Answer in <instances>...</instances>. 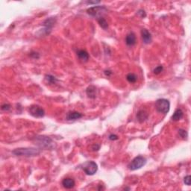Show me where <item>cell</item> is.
<instances>
[{"label": "cell", "instance_id": "26", "mask_svg": "<svg viewBox=\"0 0 191 191\" xmlns=\"http://www.w3.org/2000/svg\"><path fill=\"white\" fill-rule=\"evenodd\" d=\"M119 137L116 134H111L109 136V140H118Z\"/></svg>", "mask_w": 191, "mask_h": 191}, {"label": "cell", "instance_id": "20", "mask_svg": "<svg viewBox=\"0 0 191 191\" xmlns=\"http://www.w3.org/2000/svg\"><path fill=\"white\" fill-rule=\"evenodd\" d=\"M179 136L182 138V139H184V140L187 139L188 134H187V131L184 130V129H179Z\"/></svg>", "mask_w": 191, "mask_h": 191}, {"label": "cell", "instance_id": "24", "mask_svg": "<svg viewBox=\"0 0 191 191\" xmlns=\"http://www.w3.org/2000/svg\"><path fill=\"white\" fill-rule=\"evenodd\" d=\"M1 108H2V111H8V110H10V108H11V105H10L9 104L5 103L2 105Z\"/></svg>", "mask_w": 191, "mask_h": 191}, {"label": "cell", "instance_id": "29", "mask_svg": "<svg viewBox=\"0 0 191 191\" xmlns=\"http://www.w3.org/2000/svg\"><path fill=\"white\" fill-rule=\"evenodd\" d=\"M99 1H97V2H95V1H94V2H87V4H96V3H99Z\"/></svg>", "mask_w": 191, "mask_h": 191}, {"label": "cell", "instance_id": "1", "mask_svg": "<svg viewBox=\"0 0 191 191\" xmlns=\"http://www.w3.org/2000/svg\"><path fill=\"white\" fill-rule=\"evenodd\" d=\"M34 141H35V144H37V146H39L40 148H42V149H53L54 145H55V143L52 141V140L50 137L43 136V135L35 137L34 138Z\"/></svg>", "mask_w": 191, "mask_h": 191}, {"label": "cell", "instance_id": "5", "mask_svg": "<svg viewBox=\"0 0 191 191\" xmlns=\"http://www.w3.org/2000/svg\"><path fill=\"white\" fill-rule=\"evenodd\" d=\"M82 170L88 176H93L98 170V165L94 161H87L82 164Z\"/></svg>", "mask_w": 191, "mask_h": 191}, {"label": "cell", "instance_id": "16", "mask_svg": "<svg viewBox=\"0 0 191 191\" xmlns=\"http://www.w3.org/2000/svg\"><path fill=\"white\" fill-rule=\"evenodd\" d=\"M77 55L82 61H87L89 59V54L85 50H79L77 52Z\"/></svg>", "mask_w": 191, "mask_h": 191}, {"label": "cell", "instance_id": "15", "mask_svg": "<svg viewBox=\"0 0 191 191\" xmlns=\"http://www.w3.org/2000/svg\"><path fill=\"white\" fill-rule=\"evenodd\" d=\"M184 117V113L182 111L181 109L180 108H178V109L176 110V111L174 112L173 115L172 116L171 119L173 121H179V120H181Z\"/></svg>", "mask_w": 191, "mask_h": 191}, {"label": "cell", "instance_id": "27", "mask_svg": "<svg viewBox=\"0 0 191 191\" xmlns=\"http://www.w3.org/2000/svg\"><path fill=\"white\" fill-rule=\"evenodd\" d=\"M30 55L32 57H33L34 58H36V59H37V58H39V54L37 53V52H32V53L30 54Z\"/></svg>", "mask_w": 191, "mask_h": 191}, {"label": "cell", "instance_id": "18", "mask_svg": "<svg viewBox=\"0 0 191 191\" xmlns=\"http://www.w3.org/2000/svg\"><path fill=\"white\" fill-rule=\"evenodd\" d=\"M97 21H98V23L99 24V26H100L102 29H108V23L103 17H99V18H97Z\"/></svg>", "mask_w": 191, "mask_h": 191}, {"label": "cell", "instance_id": "6", "mask_svg": "<svg viewBox=\"0 0 191 191\" xmlns=\"http://www.w3.org/2000/svg\"><path fill=\"white\" fill-rule=\"evenodd\" d=\"M29 112L32 117L35 118H42L45 116V111L40 106L37 105H32L29 107Z\"/></svg>", "mask_w": 191, "mask_h": 191}, {"label": "cell", "instance_id": "3", "mask_svg": "<svg viewBox=\"0 0 191 191\" xmlns=\"http://www.w3.org/2000/svg\"><path fill=\"white\" fill-rule=\"evenodd\" d=\"M146 164V159L144 157L139 155L137 156L132 160L130 162V164L128 165V167L130 170L131 171H134V170H139L141 167H143V166H145V164Z\"/></svg>", "mask_w": 191, "mask_h": 191}, {"label": "cell", "instance_id": "21", "mask_svg": "<svg viewBox=\"0 0 191 191\" xmlns=\"http://www.w3.org/2000/svg\"><path fill=\"white\" fill-rule=\"evenodd\" d=\"M163 70H164V67H163V66H158L157 67H155V70H153V73L155 75H158L160 74V73H161V72L163 71Z\"/></svg>", "mask_w": 191, "mask_h": 191}, {"label": "cell", "instance_id": "8", "mask_svg": "<svg viewBox=\"0 0 191 191\" xmlns=\"http://www.w3.org/2000/svg\"><path fill=\"white\" fill-rule=\"evenodd\" d=\"M56 23V19L55 17H49L46 19L45 21L43 23V26H44V29H43V32H44L45 35H49L52 31V29L55 26Z\"/></svg>", "mask_w": 191, "mask_h": 191}, {"label": "cell", "instance_id": "28", "mask_svg": "<svg viewBox=\"0 0 191 191\" xmlns=\"http://www.w3.org/2000/svg\"><path fill=\"white\" fill-rule=\"evenodd\" d=\"M105 76H108V77H109V76H111V75H112V72H111V70H105Z\"/></svg>", "mask_w": 191, "mask_h": 191}, {"label": "cell", "instance_id": "25", "mask_svg": "<svg viewBox=\"0 0 191 191\" xmlns=\"http://www.w3.org/2000/svg\"><path fill=\"white\" fill-rule=\"evenodd\" d=\"M91 149H92L93 151H98L99 149H100V145L99 144H96V143H95V144H93L92 146V147H91Z\"/></svg>", "mask_w": 191, "mask_h": 191}, {"label": "cell", "instance_id": "14", "mask_svg": "<svg viewBox=\"0 0 191 191\" xmlns=\"http://www.w3.org/2000/svg\"><path fill=\"white\" fill-rule=\"evenodd\" d=\"M86 93L90 99H95L96 97V87L93 85H90L87 88Z\"/></svg>", "mask_w": 191, "mask_h": 191}, {"label": "cell", "instance_id": "23", "mask_svg": "<svg viewBox=\"0 0 191 191\" xmlns=\"http://www.w3.org/2000/svg\"><path fill=\"white\" fill-rule=\"evenodd\" d=\"M137 14L140 16V17H141V18H145V17H146V12H145L144 10H143V9L139 10V11H138V12H137Z\"/></svg>", "mask_w": 191, "mask_h": 191}, {"label": "cell", "instance_id": "7", "mask_svg": "<svg viewBox=\"0 0 191 191\" xmlns=\"http://www.w3.org/2000/svg\"><path fill=\"white\" fill-rule=\"evenodd\" d=\"M106 8L105 6H99V5H96V6L91 7V8H88L87 10V13L89 14L91 17H100V14H102L106 11Z\"/></svg>", "mask_w": 191, "mask_h": 191}, {"label": "cell", "instance_id": "13", "mask_svg": "<svg viewBox=\"0 0 191 191\" xmlns=\"http://www.w3.org/2000/svg\"><path fill=\"white\" fill-rule=\"evenodd\" d=\"M136 40V35L133 32H130L129 34H128L126 37V43L129 46H132L135 45Z\"/></svg>", "mask_w": 191, "mask_h": 191}, {"label": "cell", "instance_id": "10", "mask_svg": "<svg viewBox=\"0 0 191 191\" xmlns=\"http://www.w3.org/2000/svg\"><path fill=\"white\" fill-rule=\"evenodd\" d=\"M82 117H83V114H81V113L77 112V111H70L67 114L66 119L68 121H73V120H79Z\"/></svg>", "mask_w": 191, "mask_h": 191}, {"label": "cell", "instance_id": "22", "mask_svg": "<svg viewBox=\"0 0 191 191\" xmlns=\"http://www.w3.org/2000/svg\"><path fill=\"white\" fill-rule=\"evenodd\" d=\"M184 184L186 185H187V186H190L191 184V177L190 176H187L184 179Z\"/></svg>", "mask_w": 191, "mask_h": 191}, {"label": "cell", "instance_id": "19", "mask_svg": "<svg viewBox=\"0 0 191 191\" xmlns=\"http://www.w3.org/2000/svg\"><path fill=\"white\" fill-rule=\"evenodd\" d=\"M126 79H127V81L129 83L133 84L135 83V82L137 81V76L135 74H134V73H129V74L126 76Z\"/></svg>", "mask_w": 191, "mask_h": 191}, {"label": "cell", "instance_id": "4", "mask_svg": "<svg viewBox=\"0 0 191 191\" xmlns=\"http://www.w3.org/2000/svg\"><path fill=\"white\" fill-rule=\"evenodd\" d=\"M155 108L158 112L166 114L170 111V103L167 99H159L155 102Z\"/></svg>", "mask_w": 191, "mask_h": 191}, {"label": "cell", "instance_id": "2", "mask_svg": "<svg viewBox=\"0 0 191 191\" xmlns=\"http://www.w3.org/2000/svg\"><path fill=\"white\" fill-rule=\"evenodd\" d=\"M16 156L34 157L37 156L40 153V150L37 148H19L12 152Z\"/></svg>", "mask_w": 191, "mask_h": 191}, {"label": "cell", "instance_id": "9", "mask_svg": "<svg viewBox=\"0 0 191 191\" xmlns=\"http://www.w3.org/2000/svg\"><path fill=\"white\" fill-rule=\"evenodd\" d=\"M141 37H142V40L145 44H149L152 42V35L147 29H143L141 30Z\"/></svg>", "mask_w": 191, "mask_h": 191}, {"label": "cell", "instance_id": "11", "mask_svg": "<svg viewBox=\"0 0 191 191\" xmlns=\"http://www.w3.org/2000/svg\"><path fill=\"white\" fill-rule=\"evenodd\" d=\"M148 118H149V114L144 110H140L137 113V120L140 123H143L146 120H147Z\"/></svg>", "mask_w": 191, "mask_h": 191}, {"label": "cell", "instance_id": "12", "mask_svg": "<svg viewBox=\"0 0 191 191\" xmlns=\"http://www.w3.org/2000/svg\"><path fill=\"white\" fill-rule=\"evenodd\" d=\"M62 185L66 189H72L76 185V182H75L74 179H71V178H66L62 181Z\"/></svg>", "mask_w": 191, "mask_h": 191}, {"label": "cell", "instance_id": "17", "mask_svg": "<svg viewBox=\"0 0 191 191\" xmlns=\"http://www.w3.org/2000/svg\"><path fill=\"white\" fill-rule=\"evenodd\" d=\"M45 82L48 84H56V82H58V80L55 76H52V75H46Z\"/></svg>", "mask_w": 191, "mask_h": 191}]
</instances>
